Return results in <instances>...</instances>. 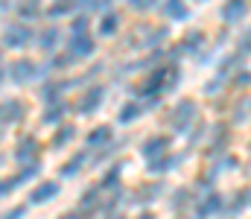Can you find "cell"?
Instances as JSON below:
<instances>
[{
	"label": "cell",
	"mask_w": 251,
	"mask_h": 219,
	"mask_svg": "<svg viewBox=\"0 0 251 219\" xmlns=\"http://www.w3.org/2000/svg\"><path fill=\"white\" fill-rule=\"evenodd\" d=\"M32 38V32L26 26H9L6 29V47H24Z\"/></svg>",
	"instance_id": "6da1fadb"
},
{
	"label": "cell",
	"mask_w": 251,
	"mask_h": 219,
	"mask_svg": "<svg viewBox=\"0 0 251 219\" xmlns=\"http://www.w3.org/2000/svg\"><path fill=\"white\" fill-rule=\"evenodd\" d=\"M56 193H59V184H56V181H44L41 187H35V190H32V196H29V202H32V205H41V202H47V199H53Z\"/></svg>",
	"instance_id": "7a4b0ae2"
},
{
	"label": "cell",
	"mask_w": 251,
	"mask_h": 219,
	"mask_svg": "<svg viewBox=\"0 0 251 219\" xmlns=\"http://www.w3.org/2000/svg\"><path fill=\"white\" fill-rule=\"evenodd\" d=\"M35 65H32V62H26V59H21V62H15V65H12V79H15V82H26V79H32V76H35Z\"/></svg>",
	"instance_id": "3957f363"
},
{
	"label": "cell",
	"mask_w": 251,
	"mask_h": 219,
	"mask_svg": "<svg viewBox=\"0 0 251 219\" xmlns=\"http://www.w3.org/2000/svg\"><path fill=\"white\" fill-rule=\"evenodd\" d=\"M70 53H73L76 59H85V56H91V53H94V41H91L88 35H76V38H73V44H70Z\"/></svg>",
	"instance_id": "277c9868"
},
{
	"label": "cell",
	"mask_w": 251,
	"mask_h": 219,
	"mask_svg": "<svg viewBox=\"0 0 251 219\" xmlns=\"http://www.w3.org/2000/svg\"><path fill=\"white\" fill-rule=\"evenodd\" d=\"M243 15H246V0H228V3H225V12H222V18H225L228 24H237Z\"/></svg>",
	"instance_id": "5b68a950"
},
{
	"label": "cell",
	"mask_w": 251,
	"mask_h": 219,
	"mask_svg": "<svg viewBox=\"0 0 251 219\" xmlns=\"http://www.w3.org/2000/svg\"><path fill=\"white\" fill-rule=\"evenodd\" d=\"M164 15H167L170 21H184V18H187L184 0H167V3H164Z\"/></svg>",
	"instance_id": "8992f818"
},
{
	"label": "cell",
	"mask_w": 251,
	"mask_h": 219,
	"mask_svg": "<svg viewBox=\"0 0 251 219\" xmlns=\"http://www.w3.org/2000/svg\"><path fill=\"white\" fill-rule=\"evenodd\" d=\"M193 114H196L193 102H181V105L173 111V123H176V129H184V123H187V120H193Z\"/></svg>",
	"instance_id": "52a82bcc"
},
{
	"label": "cell",
	"mask_w": 251,
	"mask_h": 219,
	"mask_svg": "<svg viewBox=\"0 0 251 219\" xmlns=\"http://www.w3.org/2000/svg\"><path fill=\"white\" fill-rule=\"evenodd\" d=\"M24 117V108H21V102H15V99H9L6 105H0V120H6V123H12V120H21Z\"/></svg>",
	"instance_id": "ba28073f"
},
{
	"label": "cell",
	"mask_w": 251,
	"mask_h": 219,
	"mask_svg": "<svg viewBox=\"0 0 251 219\" xmlns=\"http://www.w3.org/2000/svg\"><path fill=\"white\" fill-rule=\"evenodd\" d=\"M100 99H102V88H91L88 94H85V99H82V114H91L97 105H100Z\"/></svg>",
	"instance_id": "9c48e42d"
},
{
	"label": "cell",
	"mask_w": 251,
	"mask_h": 219,
	"mask_svg": "<svg viewBox=\"0 0 251 219\" xmlns=\"http://www.w3.org/2000/svg\"><path fill=\"white\" fill-rule=\"evenodd\" d=\"M164 146H167V138H152L149 144H143V155L146 158H158L164 152Z\"/></svg>",
	"instance_id": "30bf717a"
},
{
	"label": "cell",
	"mask_w": 251,
	"mask_h": 219,
	"mask_svg": "<svg viewBox=\"0 0 251 219\" xmlns=\"http://www.w3.org/2000/svg\"><path fill=\"white\" fill-rule=\"evenodd\" d=\"M108 138H111V129H108V126H102V129H97V132H91V135H88V144H91V146L105 144Z\"/></svg>",
	"instance_id": "8fae6325"
},
{
	"label": "cell",
	"mask_w": 251,
	"mask_h": 219,
	"mask_svg": "<svg viewBox=\"0 0 251 219\" xmlns=\"http://www.w3.org/2000/svg\"><path fill=\"white\" fill-rule=\"evenodd\" d=\"M114 29H117V18H114V15H105L102 24H100V32H102V35H114Z\"/></svg>",
	"instance_id": "7c38bea8"
},
{
	"label": "cell",
	"mask_w": 251,
	"mask_h": 219,
	"mask_svg": "<svg viewBox=\"0 0 251 219\" xmlns=\"http://www.w3.org/2000/svg\"><path fill=\"white\" fill-rule=\"evenodd\" d=\"M137 114H140V108H137L134 102H128V105H126L123 111H120V123H131V120H134Z\"/></svg>",
	"instance_id": "4fadbf2b"
},
{
	"label": "cell",
	"mask_w": 251,
	"mask_h": 219,
	"mask_svg": "<svg viewBox=\"0 0 251 219\" xmlns=\"http://www.w3.org/2000/svg\"><path fill=\"white\" fill-rule=\"evenodd\" d=\"M26 155H35V138H29V141L21 144V149H18V161H26Z\"/></svg>",
	"instance_id": "5bb4252c"
},
{
	"label": "cell",
	"mask_w": 251,
	"mask_h": 219,
	"mask_svg": "<svg viewBox=\"0 0 251 219\" xmlns=\"http://www.w3.org/2000/svg\"><path fill=\"white\" fill-rule=\"evenodd\" d=\"M219 208H222V199H219L216 193H210V199L201 205V214H213V211H219Z\"/></svg>",
	"instance_id": "9a60e30c"
},
{
	"label": "cell",
	"mask_w": 251,
	"mask_h": 219,
	"mask_svg": "<svg viewBox=\"0 0 251 219\" xmlns=\"http://www.w3.org/2000/svg\"><path fill=\"white\" fill-rule=\"evenodd\" d=\"M56 41H59V29H47V32L41 35V47H44V50H50Z\"/></svg>",
	"instance_id": "2e32d148"
},
{
	"label": "cell",
	"mask_w": 251,
	"mask_h": 219,
	"mask_svg": "<svg viewBox=\"0 0 251 219\" xmlns=\"http://www.w3.org/2000/svg\"><path fill=\"white\" fill-rule=\"evenodd\" d=\"M82 161H85V155H76L73 161H67V164H64V175H76L79 167H82Z\"/></svg>",
	"instance_id": "e0dca14e"
},
{
	"label": "cell",
	"mask_w": 251,
	"mask_h": 219,
	"mask_svg": "<svg viewBox=\"0 0 251 219\" xmlns=\"http://www.w3.org/2000/svg\"><path fill=\"white\" fill-rule=\"evenodd\" d=\"M70 138H73V126H64L62 132H59V135L53 138V146H62V144H67Z\"/></svg>",
	"instance_id": "ac0fdd59"
},
{
	"label": "cell",
	"mask_w": 251,
	"mask_h": 219,
	"mask_svg": "<svg viewBox=\"0 0 251 219\" xmlns=\"http://www.w3.org/2000/svg\"><path fill=\"white\" fill-rule=\"evenodd\" d=\"M64 114V105H56V108H50L47 114H44V123H59Z\"/></svg>",
	"instance_id": "d6986e66"
},
{
	"label": "cell",
	"mask_w": 251,
	"mask_h": 219,
	"mask_svg": "<svg viewBox=\"0 0 251 219\" xmlns=\"http://www.w3.org/2000/svg\"><path fill=\"white\" fill-rule=\"evenodd\" d=\"M85 29H88V21H85V18H76V21H73V32H76V35H85Z\"/></svg>",
	"instance_id": "ffe728a7"
},
{
	"label": "cell",
	"mask_w": 251,
	"mask_h": 219,
	"mask_svg": "<svg viewBox=\"0 0 251 219\" xmlns=\"http://www.w3.org/2000/svg\"><path fill=\"white\" fill-rule=\"evenodd\" d=\"M35 6H38V0H26V3H24V9H21V12H24V15H26V18H32V15H35V12H38V9H35Z\"/></svg>",
	"instance_id": "44dd1931"
},
{
	"label": "cell",
	"mask_w": 251,
	"mask_h": 219,
	"mask_svg": "<svg viewBox=\"0 0 251 219\" xmlns=\"http://www.w3.org/2000/svg\"><path fill=\"white\" fill-rule=\"evenodd\" d=\"M199 44H201V35H199V32H193V35H187V38H184V47H193V50H196Z\"/></svg>",
	"instance_id": "7402d4cb"
},
{
	"label": "cell",
	"mask_w": 251,
	"mask_h": 219,
	"mask_svg": "<svg viewBox=\"0 0 251 219\" xmlns=\"http://www.w3.org/2000/svg\"><path fill=\"white\" fill-rule=\"evenodd\" d=\"M167 167H173V161H170V158H161V161L152 164V172H161V170H167Z\"/></svg>",
	"instance_id": "603a6c76"
},
{
	"label": "cell",
	"mask_w": 251,
	"mask_h": 219,
	"mask_svg": "<svg viewBox=\"0 0 251 219\" xmlns=\"http://www.w3.org/2000/svg\"><path fill=\"white\" fill-rule=\"evenodd\" d=\"M21 217H24V208H15L12 214H6L3 219H21Z\"/></svg>",
	"instance_id": "cb8c5ba5"
},
{
	"label": "cell",
	"mask_w": 251,
	"mask_h": 219,
	"mask_svg": "<svg viewBox=\"0 0 251 219\" xmlns=\"http://www.w3.org/2000/svg\"><path fill=\"white\" fill-rule=\"evenodd\" d=\"M64 219H79V217H76V214H67V217H64Z\"/></svg>",
	"instance_id": "d4e9b609"
},
{
	"label": "cell",
	"mask_w": 251,
	"mask_h": 219,
	"mask_svg": "<svg viewBox=\"0 0 251 219\" xmlns=\"http://www.w3.org/2000/svg\"><path fill=\"white\" fill-rule=\"evenodd\" d=\"M140 219H155V217H149V214H146V217H140Z\"/></svg>",
	"instance_id": "484cf974"
},
{
	"label": "cell",
	"mask_w": 251,
	"mask_h": 219,
	"mask_svg": "<svg viewBox=\"0 0 251 219\" xmlns=\"http://www.w3.org/2000/svg\"><path fill=\"white\" fill-rule=\"evenodd\" d=\"M114 219H120V217H114Z\"/></svg>",
	"instance_id": "4316f807"
}]
</instances>
